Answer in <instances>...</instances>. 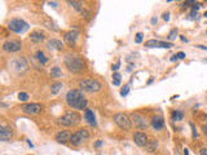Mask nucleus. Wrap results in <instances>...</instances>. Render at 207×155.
I'll use <instances>...</instances> for the list:
<instances>
[{
    "instance_id": "40",
    "label": "nucleus",
    "mask_w": 207,
    "mask_h": 155,
    "mask_svg": "<svg viewBox=\"0 0 207 155\" xmlns=\"http://www.w3.org/2000/svg\"><path fill=\"white\" fill-rule=\"evenodd\" d=\"M180 39H181V40L184 41V43H188V39H185L184 36H180Z\"/></svg>"
},
{
    "instance_id": "17",
    "label": "nucleus",
    "mask_w": 207,
    "mask_h": 155,
    "mask_svg": "<svg viewBox=\"0 0 207 155\" xmlns=\"http://www.w3.org/2000/svg\"><path fill=\"white\" fill-rule=\"evenodd\" d=\"M84 120H85V123H88L90 125L96 127V118H95V114H93V111H92V110H90V109H87V110L84 111Z\"/></svg>"
},
{
    "instance_id": "13",
    "label": "nucleus",
    "mask_w": 207,
    "mask_h": 155,
    "mask_svg": "<svg viewBox=\"0 0 207 155\" xmlns=\"http://www.w3.org/2000/svg\"><path fill=\"white\" fill-rule=\"evenodd\" d=\"M30 40L33 43H42V41L45 40V34L40 30H35L30 34Z\"/></svg>"
},
{
    "instance_id": "30",
    "label": "nucleus",
    "mask_w": 207,
    "mask_h": 155,
    "mask_svg": "<svg viewBox=\"0 0 207 155\" xmlns=\"http://www.w3.org/2000/svg\"><path fill=\"white\" fill-rule=\"evenodd\" d=\"M176 34H177V33H176V30H172V31H171L170 35H168V40H172L173 38H176V36H175Z\"/></svg>"
},
{
    "instance_id": "20",
    "label": "nucleus",
    "mask_w": 207,
    "mask_h": 155,
    "mask_svg": "<svg viewBox=\"0 0 207 155\" xmlns=\"http://www.w3.org/2000/svg\"><path fill=\"white\" fill-rule=\"evenodd\" d=\"M35 59H36V61L40 63V65H45V63L48 62V58L45 57V54H44V52L43 51H40V49H39V51H36L35 52Z\"/></svg>"
},
{
    "instance_id": "36",
    "label": "nucleus",
    "mask_w": 207,
    "mask_h": 155,
    "mask_svg": "<svg viewBox=\"0 0 207 155\" xmlns=\"http://www.w3.org/2000/svg\"><path fill=\"white\" fill-rule=\"evenodd\" d=\"M199 154H201V155H207V149H201V150H199Z\"/></svg>"
},
{
    "instance_id": "7",
    "label": "nucleus",
    "mask_w": 207,
    "mask_h": 155,
    "mask_svg": "<svg viewBox=\"0 0 207 155\" xmlns=\"http://www.w3.org/2000/svg\"><path fill=\"white\" fill-rule=\"evenodd\" d=\"M114 122L117 123V125H119L120 128L126 129V131L131 129V127H132L131 119L126 114H123V112H118V114L114 115Z\"/></svg>"
},
{
    "instance_id": "43",
    "label": "nucleus",
    "mask_w": 207,
    "mask_h": 155,
    "mask_svg": "<svg viewBox=\"0 0 207 155\" xmlns=\"http://www.w3.org/2000/svg\"><path fill=\"white\" fill-rule=\"evenodd\" d=\"M175 59H177V57H176V54H175L173 57H171V61H175Z\"/></svg>"
},
{
    "instance_id": "35",
    "label": "nucleus",
    "mask_w": 207,
    "mask_h": 155,
    "mask_svg": "<svg viewBox=\"0 0 207 155\" xmlns=\"http://www.w3.org/2000/svg\"><path fill=\"white\" fill-rule=\"evenodd\" d=\"M199 7H201V4H199V3H195V4L193 5V10H195V12H197V10L199 9Z\"/></svg>"
},
{
    "instance_id": "27",
    "label": "nucleus",
    "mask_w": 207,
    "mask_h": 155,
    "mask_svg": "<svg viewBox=\"0 0 207 155\" xmlns=\"http://www.w3.org/2000/svg\"><path fill=\"white\" fill-rule=\"evenodd\" d=\"M18 100L20 101H27L28 100V94L25 92H20L18 93Z\"/></svg>"
},
{
    "instance_id": "44",
    "label": "nucleus",
    "mask_w": 207,
    "mask_h": 155,
    "mask_svg": "<svg viewBox=\"0 0 207 155\" xmlns=\"http://www.w3.org/2000/svg\"><path fill=\"white\" fill-rule=\"evenodd\" d=\"M203 16H205V17H207V10H206V12H205V14H203Z\"/></svg>"
},
{
    "instance_id": "3",
    "label": "nucleus",
    "mask_w": 207,
    "mask_h": 155,
    "mask_svg": "<svg viewBox=\"0 0 207 155\" xmlns=\"http://www.w3.org/2000/svg\"><path fill=\"white\" fill-rule=\"evenodd\" d=\"M80 122V115L75 111H67L58 119V124L63 127H74Z\"/></svg>"
},
{
    "instance_id": "31",
    "label": "nucleus",
    "mask_w": 207,
    "mask_h": 155,
    "mask_svg": "<svg viewBox=\"0 0 207 155\" xmlns=\"http://www.w3.org/2000/svg\"><path fill=\"white\" fill-rule=\"evenodd\" d=\"M119 66H120V61H118V62L115 63V65H113V66H112V70H113V71H117V70L119 69Z\"/></svg>"
},
{
    "instance_id": "11",
    "label": "nucleus",
    "mask_w": 207,
    "mask_h": 155,
    "mask_svg": "<svg viewBox=\"0 0 207 155\" xmlns=\"http://www.w3.org/2000/svg\"><path fill=\"white\" fill-rule=\"evenodd\" d=\"M133 142L140 147L145 146L146 142H148V136H146L144 132H135L133 133Z\"/></svg>"
},
{
    "instance_id": "26",
    "label": "nucleus",
    "mask_w": 207,
    "mask_h": 155,
    "mask_svg": "<svg viewBox=\"0 0 207 155\" xmlns=\"http://www.w3.org/2000/svg\"><path fill=\"white\" fill-rule=\"evenodd\" d=\"M69 4L73 5L77 10H80V12H83V8H82V3H80V1H69Z\"/></svg>"
},
{
    "instance_id": "38",
    "label": "nucleus",
    "mask_w": 207,
    "mask_h": 155,
    "mask_svg": "<svg viewBox=\"0 0 207 155\" xmlns=\"http://www.w3.org/2000/svg\"><path fill=\"white\" fill-rule=\"evenodd\" d=\"M102 145V141H97V142H96V147H100Z\"/></svg>"
},
{
    "instance_id": "24",
    "label": "nucleus",
    "mask_w": 207,
    "mask_h": 155,
    "mask_svg": "<svg viewBox=\"0 0 207 155\" xmlns=\"http://www.w3.org/2000/svg\"><path fill=\"white\" fill-rule=\"evenodd\" d=\"M172 119L173 120H181V119H184V112L183 111H180V110H175L172 112Z\"/></svg>"
},
{
    "instance_id": "18",
    "label": "nucleus",
    "mask_w": 207,
    "mask_h": 155,
    "mask_svg": "<svg viewBox=\"0 0 207 155\" xmlns=\"http://www.w3.org/2000/svg\"><path fill=\"white\" fill-rule=\"evenodd\" d=\"M152 127L157 131H160V129L165 127V119L162 116H154L152 119Z\"/></svg>"
},
{
    "instance_id": "5",
    "label": "nucleus",
    "mask_w": 207,
    "mask_h": 155,
    "mask_svg": "<svg viewBox=\"0 0 207 155\" xmlns=\"http://www.w3.org/2000/svg\"><path fill=\"white\" fill-rule=\"evenodd\" d=\"M8 29L16 34H23L28 30V23L21 18H14L9 22Z\"/></svg>"
},
{
    "instance_id": "1",
    "label": "nucleus",
    "mask_w": 207,
    "mask_h": 155,
    "mask_svg": "<svg viewBox=\"0 0 207 155\" xmlns=\"http://www.w3.org/2000/svg\"><path fill=\"white\" fill-rule=\"evenodd\" d=\"M65 100H66V104L69 105L71 109H77V110H83V109H85V110H87L88 101L80 91H78V89L69 91V92L66 93Z\"/></svg>"
},
{
    "instance_id": "21",
    "label": "nucleus",
    "mask_w": 207,
    "mask_h": 155,
    "mask_svg": "<svg viewBox=\"0 0 207 155\" xmlns=\"http://www.w3.org/2000/svg\"><path fill=\"white\" fill-rule=\"evenodd\" d=\"M61 88H62V83H60V82L53 83L52 85H51V92H52V94H57L60 91H61Z\"/></svg>"
},
{
    "instance_id": "8",
    "label": "nucleus",
    "mask_w": 207,
    "mask_h": 155,
    "mask_svg": "<svg viewBox=\"0 0 207 155\" xmlns=\"http://www.w3.org/2000/svg\"><path fill=\"white\" fill-rule=\"evenodd\" d=\"M22 48V44L18 40H8L3 44V51L9 52V53H14V52H20Z\"/></svg>"
},
{
    "instance_id": "16",
    "label": "nucleus",
    "mask_w": 207,
    "mask_h": 155,
    "mask_svg": "<svg viewBox=\"0 0 207 155\" xmlns=\"http://www.w3.org/2000/svg\"><path fill=\"white\" fill-rule=\"evenodd\" d=\"M12 138V129L9 127H1L0 128V140L1 141H9Z\"/></svg>"
},
{
    "instance_id": "33",
    "label": "nucleus",
    "mask_w": 207,
    "mask_h": 155,
    "mask_svg": "<svg viewBox=\"0 0 207 155\" xmlns=\"http://www.w3.org/2000/svg\"><path fill=\"white\" fill-rule=\"evenodd\" d=\"M190 127H192V131H193V137L195 138V137H197V132H195V127H194L193 123H190Z\"/></svg>"
},
{
    "instance_id": "22",
    "label": "nucleus",
    "mask_w": 207,
    "mask_h": 155,
    "mask_svg": "<svg viewBox=\"0 0 207 155\" xmlns=\"http://www.w3.org/2000/svg\"><path fill=\"white\" fill-rule=\"evenodd\" d=\"M146 48H159V40H155V39H150L145 43Z\"/></svg>"
},
{
    "instance_id": "6",
    "label": "nucleus",
    "mask_w": 207,
    "mask_h": 155,
    "mask_svg": "<svg viewBox=\"0 0 207 155\" xmlns=\"http://www.w3.org/2000/svg\"><path fill=\"white\" fill-rule=\"evenodd\" d=\"M90 138V133H88L85 129H79V131H77L75 133H73L71 135V138H70V143L73 146H79L83 141L88 140Z\"/></svg>"
},
{
    "instance_id": "32",
    "label": "nucleus",
    "mask_w": 207,
    "mask_h": 155,
    "mask_svg": "<svg viewBox=\"0 0 207 155\" xmlns=\"http://www.w3.org/2000/svg\"><path fill=\"white\" fill-rule=\"evenodd\" d=\"M176 57L179 59H183V58H185V53H184V52H179V53L176 54Z\"/></svg>"
},
{
    "instance_id": "28",
    "label": "nucleus",
    "mask_w": 207,
    "mask_h": 155,
    "mask_svg": "<svg viewBox=\"0 0 207 155\" xmlns=\"http://www.w3.org/2000/svg\"><path fill=\"white\" fill-rule=\"evenodd\" d=\"M128 92H130V85H124L122 88V91H120V96L124 97V96H127Z\"/></svg>"
},
{
    "instance_id": "14",
    "label": "nucleus",
    "mask_w": 207,
    "mask_h": 155,
    "mask_svg": "<svg viewBox=\"0 0 207 155\" xmlns=\"http://www.w3.org/2000/svg\"><path fill=\"white\" fill-rule=\"evenodd\" d=\"M70 138H71V133L69 131H60L55 137V140L60 143H65L67 141H70Z\"/></svg>"
},
{
    "instance_id": "12",
    "label": "nucleus",
    "mask_w": 207,
    "mask_h": 155,
    "mask_svg": "<svg viewBox=\"0 0 207 155\" xmlns=\"http://www.w3.org/2000/svg\"><path fill=\"white\" fill-rule=\"evenodd\" d=\"M78 36H79V33H78L77 30H70V31L63 34V40H65L69 45H73V44H75Z\"/></svg>"
},
{
    "instance_id": "41",
    "label": "nucleus",
    "mask_w": 207,
    "mask_h": 155,
    "mask_svg": "<svg viewBox=\"0 0 207 155\" xmlns=\"http://www.w3.org/2000/svg\"><path fill=\"white\" fill-rule=\"evenodd\" d=\"M184 155H189V150L188 149H184Z\"/></svg>"
},
{
    "instance_id": "19",
    "label": "nucleus",
    "mask_w": 207,
    "mask_h": 155,
    "mask_svg": "<svg viewBox=\"0 0 207 155\" xmlns=\"http://www.w3.org/2000/svg\"><path fill=\"white\" fill-rule=\"evenodd\" d=\"M157 147H158V141H157L155 138L148 140V142H146V145H145V149H146V151H149V153L155 151Z\"/></svg>"
},
{
    "instance_id": "37",
    "label": "nucleus",
    "mask_w": 207,
    "mask_h": 155,
    "mask_svg": "<svg viewBox=\"0 0 207 155\" xmlns=\"http://www.w3.org/2000/svg\"><path fill=\"white\" fill-rule=\"evenodd\" d=\"M190 16L193 17V18H195V17H197L198 14H197V12H195V10H192V13H190Z\"/></svg>"
},
{
    "instance_id": "34",
    "label": "nucleus",
    "mask_w": 207,
    "mask_h": 155,
    "mask_svg": "<svg viewBox=\"0 0 207 155\" xmlns=\"http://www.w3.org/2000/svg\"><path fill=\"white\" fill-rule=\"evenodd\" d=\"M163 20H165V21H168V20H170V13H168V12L163 13Z\"/></svg>"
},
{
    "instance_id": "4",
    "label": "nucleus",
    "mask_w": 207,
    "mask_h": 155,
    "mask_svg": "<svg viewBox=\"0 0 207 155\" xmlns=\"http://www.w3.org/2000/svg\"><path fill=\"white\" fill-rule=\"evenodd\" d=\"M79 88L84 92L88 93H96L101 89V83L96 79H84L79 82Z\"/></svg>"
},
{
    "instance_id": "2",
    "label": "nucleus",
    "mask_w": 207,
    "mask_h": 155,
    "mask_svg": "<svg viewBox=\"0 0 207 155\" xmlns=\"http://www.w3.org/2000/svg\"><path fill=\"white\" fill-rule=\"evenodd\" d=\"M65 65L66 67L69 69V71L78 74L82 70L84 69V62L83 59L79 57H75V56H66L65 57Z\"/></svg>"
},
{
    "instance_id": "10",
    "label": "nucleus",
    "mask_w": 207,
    "mask_h": 155,
    "mask_svg": "<svg viewBox=\"0 0 207 155\" xmlns=\"http://www.w3.org/2000/svg\"><path fill=\"white\" fill-rule=\"evenodd\" d=\"M21 109H22V111L25 112V114L33 115V114H38V112H40L43 106L40 104H27V105H23Z\"/></svg>"
},
{
    "instance_id": "42",
    "label": "nucleus",
    "mask_w": 207,
    "mask_h": 155,
    "mask_svg": "<svg viewBox=\"0 0 207 155\" xmlns=\"http://www.w3.org/2000/svg\"><path fill=\"white\" fill-rule=\"evenodd\" d=\"M152 23H153V25L157 23V18H152Z\"/></svg>"
},
{
    "instance_id": "9",
    "label": "nucleus",
    "mask_w": 207,
    "mask_h": 155,
    "mask_svg": "<svg viewBox=\"0 0 207 155\" xmlns=\"http://www.w3.org/2000/svg\"><path fill=\"white\" fill-rule=\"evenodd\" d=\"M131 119H132V123L135 124V127H137L138 129H146V127H148V123H146V120H145V118L142 115H140V114H132L131 115Z\"/></svg>"
},
{
    "instance_id": "25",
    "label": "nucleus",
    "mask_w": 207,
    "mask_h": 155,
    "mask_svg": "<svg viewBox=\"0 0 207 155\" xmlns=\"http://www.w3.org/2000/svg\"><path fill=\"white\" fill-rule=\"evenodd\" d=\"M113 84L114 85H120V74L119 72L113 74Z\"/></svg>"
},
{
    "instance_id": "15",
    "label": "nucleus",
    "mask_w": 207,
    "mask_h": 155,
    "mask_svg": "<svg viewBox=\"0 0 207 155\" xmlns=\"http://www.w3.org/2000/svg\"><path fill=\"white\" fill-rule=\"evenodd\" d=\"M47 47L51 51H61L63 45H62V41L58 40V39H51L47 43Z\"/></svg>"
},
{
    "instance_id": "29",
    "label": "nucleus",
    "mask_w": 207,
    "mask_h": 155,
    "mask_svg": "<svg viewBox=\"0 0 207 155\" xmlns=\"http://www.w3.org/2000/svg\"><path fill=\"white\" fill-rule=\"evenodd\" d=\"M142 36H144V35H142L141 33L136 34V39H135V41H136L137 44H138V43H141V41H142Z\"/></svg>"
},
{
    "instance_id": "23",
    "label": "nucleus",
    "mask_w": 207,
    "mask_h": 155,
    "mask_svg": "<svg viewBox=\"0 0 207 155\" xmlns=\"http://www.w3.org/2000/svg\"><path fill=\"white\" fill-rule=\"evenodd\" d=\"M51 76H52V78H61V76H62L61 69H60L58 66H55V67H52V70H51Z\"/></svg>"
},
{
    "instance_id": "39",
    "label": "nucleus",
    "mask_w": 207,
    "mask_h": 155,
    "mask_svg": "<svg viewBox=\"0 0 207 155\" xmlns=\"http://www.w3.org/2000/svg\"><path fill=\"white\" fill-rule=\"evenodd\" d=\"M198 48H201V49H205V51H207V47H205V45H197Z\"/></svg>"
}]
</instances>
